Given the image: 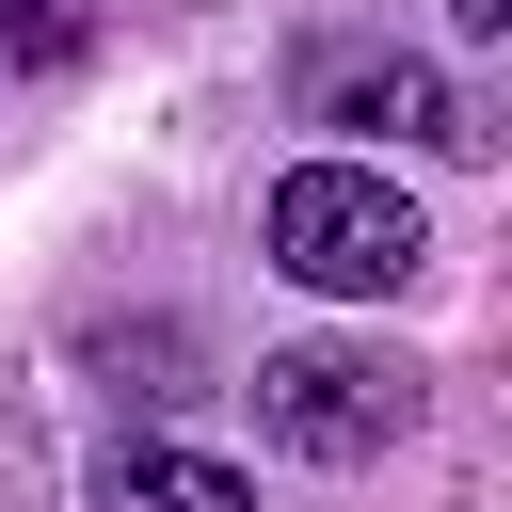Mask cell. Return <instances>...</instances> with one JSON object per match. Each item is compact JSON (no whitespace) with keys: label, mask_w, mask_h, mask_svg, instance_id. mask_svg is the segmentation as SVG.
Returning a JSON list of instances; mask_svg holds the SVG:
<instances>
[{"label":"cell","mask_w":512,"mask_h":512,"mask_svg":"<svg viewBox=\"0 0 512 512\" xmlns=\"http://www.w3.org/2000/svg\"><path fill=\"white\" fill-rule=\"evenodd\" d=\"M256 432L288 464H384L416 432V368L352 352V336H288V352H256Z\"/></svg>","instance_id":"obj_2"},{"label":"cell","mask_w":512,"mask_h":512,"mask_svg":"<svg viewBox=\"0 0 512 512\" xmlns=\"http://www.w3.org/2000/svg\"><path fill=\"white\" fill-rule=\"evenodd\" d=\"M256 240H272V272L320 288V304H384V288L432 272V224H416V192H400L384 160H288L272 208H256Z\"/></svg>","instance_id":"obj_1"},{"label":"cell","mask_w":512,"mask_h":512,"mask_svg":"<svg viewBox=\"0 0 512 512\" xmlns=\"http://www.w3.org/2000/svg\"><path fill=\"white\" fill-rule=\"evenodd\" d=\"M0 32L16 48H64V0H0Z\"/></svg>","instance_id":"obj_5"},{"label":"cell","mask_w":512,"mask_h":512,"mask_svg":"<svg viewBox=\"0 0 512 512\" xmlns=\"http://www.w3.org/2000/svg\"><path fill=\"white\" fill-rule=\"evenodd\" d=\"M80 496H96V512H256V480L208 464V448H96Z\"/></svg>","instance_id":"obj_4"},{"label":"cell","mask_w":512,"mask_h":512,"mask_svg":"<svg viewBox=\"0 0 512 512\" xmlns=\"http://www.w3.org/2000/svg\"><path fill=\"white\" fill-rule=\"evenodd\" d=\"M320 128H384V144H480L464 128V96H448V64H416V48H368V64H320Z\"/></svg>","instance_id":"obj_3"},{"label":"cell","mask_w":512,"mask_h":512,"mask_svg":"<svg viewBox=\"0 0 512 512\" xmlns=\"http://www.w3.org/2000/svg\"><path fill=\"white\" fill-rule=\"evenodd\" d=\"M448 32H480V48H496V32H512V0H448Z\"/></svg>","instance_id":"obj_6"}]
</instances>
